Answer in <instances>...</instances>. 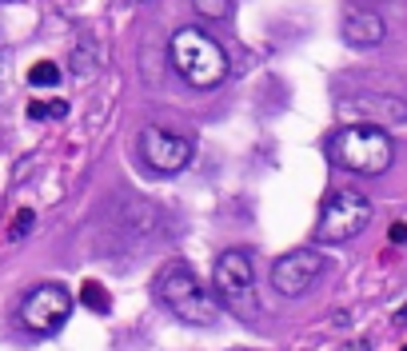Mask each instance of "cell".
I'll list each match as a JSON object with an SVG mask.
<instances>
[{"label":"cell","instance_id":"21","mask_svg":"<svg viewBox=\"0 0 407 351\" xmlns=\"http://www.w3.org/2000/svg\"><path fill=\"white\" fill-rule=\"evenodd\" d=\"M0 4H12V0H0Z\"/></svg>","mask_w":407,"mask_h":351},{"label":"cell","instance_id":"5","mask_svg":"<svg viewBox=\"0 0 407 351\" xmlns=\"http://www.w3.org/2000/svg\"><path fill=\"white\" fill-rule=\"evenodd\" d=\"M372 223V200L363 191H331L320 207V223H315V239L320 243H347L356 239L363 228Z\"/></svg>","mask_w":407,"mask_h":351},{"label":"cell","instance_id":"11","mask_svg":"<svg viewBox=\"0 0 407 351\" xmlns=\"http://www.w3.org/2000/svg\"><path fill=\"white\" fill-rule=\"evenodd\" d=\"M383 36H388V24L379 12H372V8H347L343 12V40L352 48H375L383 44Z\"/></svg>","mask_w":407,"mask_h":351},{"label":"cell","instance_id":"19","mask_svg":"<svg viewBox=\"0 0 407 351\" xmlns=\"http://www.w3.org/2000/svg\"><path fill=\"white\" fill-rule=\"evenodd\" d=\"M343 351H367V343H363V339H356V343H347Z\"/></svg>","mask_w":407,"mask_h":351},{"label":"cell","instance_id":"8","mask_svg":"<svg viewBox=\"0 0 407 351\" xmlns=\"http://www.w3.org/2000/svg\"><path fill=\"white\" fill-rule=\"evenodd\" d=\"M327 259L320 252H311V248H300V252H288L279 255L276 264H272V287H276L279 296H304L320 275H324Z\"/></svg>","mask_w":407,"mask_h":351},{"label":"cell","instance_id":"9","mask_svg":"<svg viewBox=\"0 0 407 351\" xmlns=\"http://www.w3.org/2000/svg\"><path fill=\"white\" fill-rule=\"evenodd\" d=\"M343 116H356L359 124H407V100L404 96H388V92H356L340 100Z\"/></svg>","mask_w":407,"mask_h":351},{"label":"cell","instance_id":"18","mask_svg":"<svg viewBox=\"0 0 407 351\" xmlns=\"http://www.w3.org/2000/svg\"><path fill=\"white\" fill-rule=\"evenodd\" d=\"M391 243H407V223H391Z\"/></svg>","mask_w":407,"mask_h":351},{"label":"cell","instance_id":"17","mask_svg":"<svg viewBox=\"0 0 407 351\" xmlns=\"http://www.w3.org/2000/svg\"><path fill=\"white\" fill-rule=\"evenodd\" d=\"M33 228H36V212L33 207H20L17 220H12V228H8V239H24Z\"/></svg>","mask_w":407,"mask_h":351},{"label":"cell","instance_id":"15","mask_svg":"<svg viewBox=\"0 0 407 351\" xmlns=\"http://www.w3.org/2000/svg\"><path fill=\"white\" fill-rule=\"evenodd\" d=\"M28 84H33V88H56V84H60V68H56L52 60L33 64V72H28Z\"/></svg>","mask_w":407,"mask_h":351},{"label":"cell","instance_id":"2","mask_svg":"<svg viewBox=\"0 0 407 351\" xmlns=\"http://www.w3.org/2000/svg\"><path fill=\"white\" fill-rule=\"evenodd\" d=\"M327 156L336 168H347L356 176H379L395 160V144L379 124H347L327 140Z\"/></svg>","mask_w":407,"mask_h":351},{"label":"cell","instance_id":"3","mask_svg":"<svg viewBox=\"0 0 407 351\" xmlns=\"http://www.w3.org/2000/svg\"><path fill=\"white\" fill-rule=\"evenodd\" d=\"M156 296H160L164 307H168L176 319H184V323L212 327L216 319H220V303L200 287V280L192 275V268L180 264V259H172V264L160 268V275H156Z\"/></svg>","mask_w":407,"mask_h":351},{"label":"cell","instance_id":"4","mask_svg":"<svg viewBox=\"0 0 407 351\" xmlns=\"http://www.w3.org/2000/svg\"><path fill=\"white\" fill-rule=\"evenodd\" d=\"M216 296L220 303L236 311L244 323H256L260 316V296H256V264H252V252L248 248H232L216 259Z\"/></svg>","mask_w":407,"mask_h":351},{"label":"cell","instance_id":"22","mask_svg":"<svg viewBox=\"0 0 407 351\" xmlns=\"http://www.w3.org/2000/svg\"><path fill=\"white\" fill-rule=\"evenodd\" d=\"M404 351H407V348H404Z\"/></svg>","mask_w":407,"mask_h":351},{"label":"cell","instance_id":"14","mask_svg":"<svg viewBox=\"0 0 407 351\" xmlns=\"http://www.w3.org/2000/svg\"><path fill=\"white\" fill-rule=\"evenodd\" d=\"M192 8L204 20H228L236 12V0H192Z\"/></svg>","mask_w":407,"mask_h":351},{"label":"cell","instance_id":"1","mask_svg":"<svg viewBox=\"0 0 407 351\" xmlns=\"http://www.w3.org/2000/svg\"><path fill=\"white\" fill-rule=\"evenodd\" d=\"M168 60L180 72L184 84H192L196 92H212L228 76V52L216 44L204 28H180L168 40Z\"/></svg>","mask_w":407,"mask_h":351},{"label":"cell","instance_id":"13","mask_svg":"<svg viewBox=\"0 0 407 351\" xmlns=\"http://www.w3.org/2000/svg\"><path fill=\"white\" fill-rule=\"evenodd\" d=\"M80 300H84V307H92V311H112V300H108V291L96 284V280H88V284H80Z\"/></svg>","mask_w":407,"mask_h":351},{"label":"cell","instance_id":"6","mask_svg":"<svg viewBox=\"0 0 407 351\" xmlns=\"http://www.w3.org/2000/svg\"><path fill=\"white\" fill-rule=\"evenodd\" d=\"M72 316V296L60 284H40L20 300V323L33 335H56Z\"/></svg>","mask_w":407,"mask_h":351},{"label":"cell","instance_id":"12","mask_svg":"<svg viewBox=\"0 0 407 351\" xmlns=\"http://www.w3.org/2000/svg\"><path fill=\"white\" fill-rule=\"evenodd\" d=\"M68 64H72L76 76H92V72H100V64H104V44L96 40V32H80V36L72 40V56H68Z\"/></svg>","mask_w":407,"mask_h":351},{"label":"cell","instance_id":"16","mask_svg":"<svg viewBox=\"0 0 407 351\" xmlns=\"http://www.w3.org/2000/svg\"><path fill=\"white\" fill-rule=\"evenodd\" d=\"M28 116H33V120H64V116H68V104H64V100H52V104L33 100V104H28Z\"/></svg>","mask_w":407,"mask_h":351},{"label":"cell","instance_id":"20","mask_svg":"<svg viewBox=\"0 0 407 351\" xmlns=\"http://www.w3.org/2000/svg\"><path fill=\"white\" fill-rule=\"evenodd\" d=\"M395 323H407V303L399 307V311H395Z\"/></svg>","mask_w":407,"mask_h":351},{"label":"cell","instance_id":"10","mask_svg":"<svg viewBox=\"0 0 407 351\" xmlns=\"http://www.w3.org/2000/svg\"><path fill=\"white\" fill-rule=\"evenodd\" d=\"M160 223H164L160 207L152 204V200H140V196H128V200L120 204V212H116V232H120V236H132V239L152 236Z\"/></svg>","mask_w":407,"mask_h":351},{"label":"cell","instance_id":"7","mask_svg":"<svg viewBox=\"0 0 407 351\" xmlns=\"http://www.w3.org/2000/svg\"><path fill=\"white\" fill-rule=\"evenodd\" d=\"M140 160H144L152 172H164L172 176L180 168H188V160L196 156V140L192 136H184V132H168V128H144L140 132Z\"/></svg>","mask_w":407,"mask_h":351}]
</instances>
